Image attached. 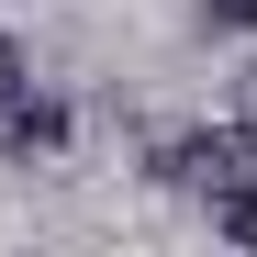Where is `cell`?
Masks as SVG:
<instances>
[{
  "instance_id": "cell-2",
  "label": "cell",
  "mask_w": 257,
  "mask_h": 257,
  "mask_svg": "<svg viewBox=\"0 0 257 257\" xmlns=\"http://www.w3.org/2000/svg\"><path fill=\"white\" fill-rule=\"evenodd\" d=\"M67 146V101H45V90H23L12 112H0V157L12 168H34V157H56Z\"/></svg>"
},
{
  "instance_id": "cell-4",
  "label": "cell",
  "mask_w": 257,
  "mask_h": 257,
  "mask_svg": "<svg viewBox=\"0 0 257 257\" xmlns=\"http://www.w3.org/2000/svg\"><path fill=\"white\" fill-rule=\"evenodd\" d=\"M23 90H34V56H23V45H12V34H0V112H12V101H23Z\"/></svg>"
},
{
  "instance_id": "cell-1",
  "label": "cell",
  "mask_w": 257,
  "mask_h": 257,
  "mask_svg": "<svg viewBox=\"0 0 257 257\" xmlns=\"http://www.w3.org/2000/svg\"><path fill=\"white\" fill-rule=\"evenodd\" d=\"M157 179H168V190H201V201H212V190H235V179H257V123L224 112V123L168 135V146H157Z\"/></svg>"
},
{
  "instance_id": "cell-3",
  "label": "cell",
  "mask_w": 257,
  "mask_h": 257,
  "mask_svg": "<svg viewBox=\"0 0 257 257\" xmlns=\"http://www.w3.org/2000/svg\"><path fill=\"white\" fill-rule=\"evenodd\" d=\"M201 212H212V235H224V246H257V179H235V190H212Z\"/></svg>"
},
{
  "instance_id": "cell-5",
  "label": "cell",
  "mask_w": 257,
  "mask_h": 257,
  "mask_svg": "<svg viewBox=\"0 0 257 257\" xmlns=\"http://www.w3.org/2000/svg\"><path fill=\"white\" fill-rule=\"evenodd\" d=\"M201 34H257V0H201Z\"/></svg>"
},
{
  "instance_id": "cell-6",
  "label": "cell",
  "mask_w": 257,
  "mask_h": 257,
  "mask_svg": "<svg viewBox=\"0 0 257 257\" xmlns=\"http://www.w3.org/2000/svg\"><path fill=\"white\" fill-rule=\"evenodd\" d=\"M235 123H257V67H246V78H235Z\"/></svg>"
}]
</instances>
